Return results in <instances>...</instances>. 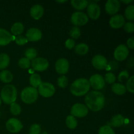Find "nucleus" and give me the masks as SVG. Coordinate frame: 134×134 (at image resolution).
Listing matches in <instances>:
<instances>
[{
  "instance_id": "nucleus-46",
  "label": "nucleus",
  "mask_w": 134,
  "mask_h": 134,
  "mask_svg": "<svg viewBox=\"0 0 134 134\" xmlns=\"http://www.w3.org/2000/svg\"><path fill=\"white\" fill-rule=\"evenodd\" d=\"M1 98H0V106H1Z\"/></svg>"
},
{
  "instance_id": "nucleus-1",
  "label": "nucleus",
  "mask_w": 134,
  "mask_h": 134,
  "mask_svg": "<svg viewBox=\"0 0 134 134\" xmlns=\"http://www.w3.org/2000/svg\"><path fill=\"white\" fill-rule=\"evenodd\" d=\"M105 99L102 92L99 91L90 92L85 97V103L88 109L94 112L100 111L104 107Z\"/></svg>"
},
{
  "instance_id": "nucleus-34",
  "label": "nucleus",
  "mask_w": 134,
  "mask_h": 134,
  "mask_svg": "<svg viewBox=\"0 0 134 134\" xmlns=\"http://www.w3.org/2000/svg\"><path fill=\"white\" fill-rule=\"evenodd\" d=\"M58 85L60 88H65L68 85V79L66 76L62 75L58 79L57 81Z\"/></svg>"
},
{
  "instance_id": "nucleus-23",
  "label": "nucleus",
  "mask_w": 134,
  "mask_h": 134,
  "mask_svg": "<svg viewBox=\"0 0 134 134\" xmlns=\"http://www.w3.org/2000/svg\"><path fill=\"white\" fill-rule=\"evenodd\" d=\"M13 79V75L8 70H3L0 72V80L4 83H9Z\"/></svg>"
},
{
  "instance_id": "nucleus-39",
  "label": "nucleus",
  "mask_w": 134,
  "mask_h": 134,
  "mask_svg": "<svg viewBox=\"0 0 134 134\" xmlns=\"http://www.w3.org/2000/svg\"><path fill=\"white\" fill-rule=\"evenodd\" d=\"M14 41L18 45L22 46L26 44V43L28 42L27 39H26V37L23 36V35H18L17 37H16L15 39H14Z\"/></svg>"
},
{
  "instance_id": "nucleus-13",
  "label": "nucleus",
  "mask_w": 134,
  "mask_h": 134,
  "mask_svg": "<svg viewBox=\"0 0 134 134\" xmlns=\"http://www.w3.org/2000/svg\"><path fill=\"white\" fill-rule=\"evenodd\" d=\"M120 8V3L118 0H108L105 3V11L110 15L117 13Z\"/></svg>"
},
{
  "instance_id": "nucleus-25",
  "label": "nucleus",
  "mask_w": 134,
  "mask_h": 134,
  "mask_svg": "<svg viewBox=\"0 0 134 134\" xmlns=\"http://www.w3.org/2000/svg\"><path fill=\"white\" fill-rule=\"evenodd\" d=\"M41 78L39 75L37 73H33L30 77V83L31 85V87L37 88L41 84Z\"/></svg>"
},
{
  "instance_id": "nucleus-30",
  "label": "nucleus",
  "mask_w": 134,
  "mask_h": 134,
  "mask_svg": "<svg viewBox=\"0 0 134 134\" xmlns=\"http://www.w3.org/2000/svg\"><path fill=\"white\" fill-rule=\"evenodd\" d=\"M37 56V51L34 48H27L25 52V56L29 60H33Z\"/></svg>"
},
{
  "instance_id": "nucleus-19",
  "label": "nucleus",
  "mask_w": 134,
  "mask_h": 134,
  "mask_svg": "<svg viewBox=\"0 0 134 134\" xmlns=\"http://www.w3.org/2000/svg\"><path fill=\"white\" fill-rule=\"evenodd\" d=\"M44 14V9L41 5L37 4L34 5L30 9V15L34 20H39Z\"/></svg>"
},
{
  "instance_id": "nucleus-47",
  "label": "nucleus",
  "mask_w": 134,
  "mask_h": 134,
  "mask_svg": "<svg viewBox=\"0 0 134 134\" xmlns=\"http://www.w3.org/2000/svg\"><path fill=\"white\" fill-rule=\"evenodd\" d=\"M0 117H1V112H0Z\"/></svg>"
},
{
  "instance_id": "nucleus-16",
  "label": "nucleus",
  "mask_w": 134,
  "mask_h": 134,
  "mask_svg": "<svg viewBox=\"0 0 134 134\" xmlns=\"http://www.w3.org/2000/svg\"><path fill=\"white\" fill-rule=\"evenodd\" d=\"M101 9L99 5L95 3L88 4L87 7L88 16L92 20H97L100 16Z\"/></svg>"
},
{
  "instance_id": "nucleus-10",
  "label": "nucleus",
  "mask_w": 134,
  "mask_h": 134,
  "mask_svg": "<svg viewBox=\"0 0 134 134\" xmlns=\"http://www.w3.org/2000/svg\"><path fill=\"white\" fill-rule=\"evenodd\" d=\"M23 128L22 123L18 119L12 118L9 119L6 122V128L10 133H18Z\"/></svg>"
},
{
  "instance_id": "nucleus-6",
  "label": "nucleus",
  "mask_w": 134,
  "mask_h": 134,
  "mask_svg": "<svg viewBox=\"0 0 134 134\" xmlns=\"http://www.w3.org/2000/svg\"><path fill=\"white\" fill-rule=\"evenodd\" d=\"M88 113V109L82 103H75L71 109V114L74 117L82 118L86 116Z\"/></svg>"
},
{
  "instance_id": "nucleus-33",
  "label": "nucleus",
  "mask_w": 134,
  "mask_h": 134,
  "mask_svg": "<svg viewBox=\"0 0 134 134\" xmlns=\"http://www.w3.org/2000/svg\"><path fill=\"white\" fill-rule=\"evenodd\" d=\"M98 134H115V132L110 126L105 125L99 128Z\"/></svg>"
},
{
  "instance_id": "nucleus-15",
  "label": "nucleus",
  "mask_w": 134,
  "mask_h": 134,
  "mask_svg": "<svg viewBox=\"0 0 134 134\" xmlns=\"http://www.w3.org/2000/svg\"><path fill=\"white\" fill-rule=\"evenodd\" d=\"M42 32L40 30L35 27H31L26 32V37L28 41H38L42 38Z\"/></svg>"
},
{
  "instance_id": "nucleus-21",
  "label": "nucleus",
  "mask_w": 134,
  "mask_h": 134,
  "mask_svg": "<svg viewBox=\"0 0 134 134\" xmlns=\"http://www.w3.org/2000/svg\"><path fill=\"white\" fill-rule=\"evenodd\" d=\"M72 7L77 10H83L88 5V1L86 0H72L71 1Z\"/></svg>"
},
{
  "instance_id": "nucleus-26",
  "label": "nucleus",
  "mask_w": 134,
  "mask_h": 134,
  "mask_svg": "<svg viewBox=\"0 0 134 134\" xmlns=\"http://www.w3.org/2000/svg\"><path fill=\"white\" fill-rule=\"evenodd\" d=\"M89 47L85 43H80L75 47V51L77 54L85 55L88 52Z\"/></svg>"
},
{
  "instance_id": "nucleus-22",
  "label": "nucleus",
  "mask_w": 134,
  "mask_h": 134,
  "mask_svg": "<svg viewBox=\"0 0 134 134\" xmlns=\"http://www.w3.org/2000/svg\"><path fill=\"white\" fill-rule=\"evenodd\" d=\"M111 89L113 93L116 95L122 96L124 95L126 92V88L125 86L120 83H114L111 86Z\"/></svg>"
},
{
  "instance_id": "nucleus-3",
  "label": "nucleus",
  "mask_w": 134,
  "mask_h": 134,
  "mask_svg": "<svg viewBox=\"0 0 134 134\" xmlns=\"http://www.w3.org/2000/svg\"><path fill=\"white\" fill-rule=\"evenodd\" d=\"M17 98V90L13 85L3 86L1 91V99L5 103L10 105L15 102Z\"/></svg>"
},
{
  "instance_id": "nucleus-18",
  "label": "nucleus",
  "mask_w": 134,
  "mask_h": 134,
  "mask_svg": "<svg viewBox=\"0 0 134 134\" xmlns=\"http://www.w3.org/2000/svg\"><path fill=\"white\" fill-rule=\"evenodd\" d=\"M14 39V36L7 30L0 28V46L7 45Z\"/></svg>"
},
{
  "instance_id": "nucleus-38",
  "label": "nucleus",
  "mask_w": 134,
  "mask_h": 134,
  "mask_svg": "<svg viewBox=\"0 0 134 134\" xmlns=\"http://www.w3.org/2000/svg\"><path fill=\"white\" fill-rule=\"evenodd\" d=\"M41 131V126L38 124H34L31 126L29 130L30 134H39Z\"/></svg>"
},
{
  "instance_id": "nucleus-41",
  "label": "nucleus",
  "mask_w": 134,
  "mask_h": 134,
  "mask_svg": "<svg viewBox=\"0 0 134 134\" xmlns=\"http://www.w3.org/2000/svg\"><path fill=\"white\" fill-rule=\"evenodd\" d=\"M123 26L127 33H133L134 31V24L132 22H126Z\"/></svg>"
},
{
  "instance_id": "nucleus-9",
  "label": "nucleus",
  "mask_w": 134,
  "mask_h": 134,
  "mask_svg": "<svg viewBox=\"0 0 134 134\" xmlns=\"http://www.w3.org/2000/svg\"><path fill=\"white\" fill-rule=\"evenodd\" d=\"M33 69L37 71H44L48 69L49 63L44 58H35L31 62Z\"/></svg>"
},
{
  "instance_id": "nucleus-42",
  "label": "nucleus",
  "mask_w": 134,
  "mask_h": 134,
  "mask_svg": "<svg viewBox=\"0 0 134 134\" xmlns=\"http://www.w3.org/2000/svg\"><path fill=\"white\" fill-rule=\"evenodd\" d=\"M65 46L68 49H72L75 47V41L73 39H68L65 41Z\"/></svg>"
},
{
  "instance_id": "nucleus-32",
  "label": "nucleus",
  "mask_w": 134,
  "mask_h": 134,
  "mask_svg": "<svg viewBox=\"0 0 134 134\" xmlns=\"http://www.w3.org/2000/svg\"><path fill=\"white\" fill-rule=\"evenodd\" d=\"M10 111L13 115L17 116V115H20L21 113L20 106L16 102H14L10 105Z\"/></svg>"
},
{
  "instance_id": "nucleus-29",
  "label": "nucleus",
  "mask_w": 134,
  "mask_h": 134,
  "mask_svg": "<svg viewBox=\"0 0 134 134\" xmlns=\"http://www.w3.org/2000/svg\"><path fill=\"white\" fill-rule=\"evenodd\" d=\"M125 16L128 20H133L134 19V6L133 5H130L126 7L124 12Z\"/></svg>"
},
{
  "instance_id": "nucleus-4",
  "label": "nucleus",
  "mask_w": 134,
  "mask_h": 134,
  "mask_svg": "<svg viewBox=\"0 0 134 134\" xmlns=\"http://www.w3.org/2000/svg\"><path fill=\"white\" fill-rule=\"evenodd\" d=\"M39 93L36 88L28 86L22 90L20 96L24 103L26 104H31L37 99Z\"/></svg>"
},
{
  "instance_id": "nucleus-37",
  "label": "nucleus",
  "mask_w": 134,
  "mask_h": 134,
  "mask_svg": "<svg viewBox=\"0 0 134 134\" xmlns=\"http://www.w3.org/2000/svg\"><path fill=\"white\" fill-rule=\"evenodd\" d=\"M103 79H104L105 82H107L108 84H114L116 79L115 75L111 72L106 73Z\"/></svg>"
},
{
  "instance_id": "nucleus-27",
  "label": "nucleus",
  "mask_w": 134,
  "mask_h": 134,
  "mask_svg": "<svg viewBox=\"0 0 134 134\" xmlns=\"http://www.w3.org/2000/svg\"><path fill=\"white\" fill-rule=\"evenodd\" d=\"M10 63V58L7 54H0V69H4L7 68Z\"/></svg>"
},
{
  "instance_id": "nucleus-31",
  "label": "nucleus",
  "mask_w": 134,
  "mask_h": 134,
  "mask_svg": "<svg viewBox=\"0 0 134 134\" xmlns=\"http://www.w3.org/2000/svg\"><path fill=\"white\" fill-rule=\"evenodd\" d=\"M18 65L22 69H28L30 68V65H31V62L30 60L27 59L26 58L22 57L18 60Z\"/></svg>"
},
{
  "instance_id": "nucleus-24",
  "label": "nucleus",
  "mask_w": 134,
  "mask_h": 134,
  "mask_svg": "<svg viewBox=\"0 0 134 134\" xmlns=\"http://www.w3.org/2000/svg\"><path fill=\"white\" fill-rule=\"evenodd\" d=\"M24 30V26L21 22H16L12 26L10 31L14 35H20Z\"/></svg>"
},
{
  "instance_id": "nucleus-12",
  "label": "nucleus",
  "mask_w": 134,
  "mask_h": 134,
  "mask_svg": "<svg viewBox=\"0 0 134 134\" xmlns=\"http://www.w3.org/2000/svg\"><path fill=\"white\" fill-rule=\"evenodd\" d=\"M69 63L65 58H60L56 61L55 64L56 71L60 75H65L69 71Z\"/></svg>"
},
{
  "instance_id": "nucleus-2",
  "label": "nucleus",
  "mask_w": 134,
  "mask_h": 134,
  "mask_svg": "<svg viewBox=\"0 0 134 134\" xmlns=\"http://www.w3.org/2000/svg\"><path fill=\"white\" fill-rule=\"evenodd\" d=\"M90 88V83L86 79L79 78L71 84L70 91L75 96H82L88 94Z\"/></svg>"
},
{
  "instance_id": "nucleus-14",
  "label": "nucleus",
  "mask_w": 134,
  "mask_h": 134,
  "mask_svg": "<svg viewBox=\"0 0 134 134\" xmlns=\"http://www.w3.org/2000/svg\"><path fill=\"white\" fill-rule=\"evenodd\" d=\"M92 64L97 69H103L107 67V60L105 56L100 54H97L93 57Z\"/></svg>"
},
{
  "instance_id": "nucleus-5",
  "label": "nucleus",
  "mask_w": 134,
  "mask_h": 134,
  "mask_svg": "<svg viewBox=\"0 0 134 134\" xmlns=\"http://www.w3.org/2000/svg\"><path fill=\"white\" fill-rule=\"evenodd\" d=\"M38 93L44 98H50L54 94L56 89L54 86L50 82H41L38 87Z\"/></svg>"
},
{
  "instance_id": "nucleus-17",
  "label": "nucleus",
  "mask_w": 134,
  "mask_h": 134,
  "mask_svg": "<svg viewBox=\"0 0 134 134\" xmlns=\"http://www.w3.org/2000/svg\"><path fill=\"white\" fill-rule=\"evenodd\" d=\"M125 24V18L122 14H116L110 18L109 24L114 29H119L122 27Z\"/></svg>"
},
{
  "instance_id": "nucleus-20",
  "label": "nucleus",
  "mask_w": 134,
  "mask_h": 134,
  "mask_svg": "<svg viewBox=\"0 0 134 134\" xmlns=\"http://www.w3.org/2000/svg\"><path fill=\"white\" fill-rule=\"evenodd\" d=\"M124 116L122 115H116L112 117L111 120V125L112 126L115 127V128H118V127H120L124 124Z\"/></svg>"
},
{
  "instance_id": "nucleus-28",
  "label": "nucleus",
  "mask_w": 134,
  "mask_h": 134,
  "mask_svg": "<svg viewBox=\"0 0 134 134\" xmlns=\"http://www.w3.org/2000/svg\"><path fill=\"white\" fill-rule=\"evenodd\" d=\"M65 124L68 128L71 130H73L77 127V121L76 120L75 117H74L72 115H69L67 116L66 120H65Z\"/></svg>"
},
{
  "instance_id": "nucleus-35",
  "label": "nucleus",
  "mask_w": 134,
  "mask_h": 134,
  "mask_svg": "<svg viewBox=\"0 0 134 134\" xmlns=\"http://www.w3.org/2000/svg\"><path fill=\"white\" fill-rule=\"evenodd\" d=\"M69 35L73 39H78L81 35V30L79 27L77 26H74V27H72L70 30V32H69Z\"/></svg>"
},
{
  "instance_id": "nucleus-7",
  "label": "nucleus",
  "mask_w": 134,
  "mask_h": 134,
  "mask_svg": "<svg viewBox=\"0 0 134 134\" xmlns=\"http://www.w3.org/2000/svg\"><path fill=\"white\" fill-rule=\"evenodd\" d=\"M71 22L75 26H82L88 22V17L82 12H75L71 17Z\"/></svg>"
},
{
  "instance_id": "nucleus-8",
  "label": "nucleus",
  "mask_w": 134,
  "mask_h": 134,
  "mask_svg": "<svg viewBox=\"0 0 134 134\" xmlns=\"http://www.w3.org/2000/svg\"><path fill=\"white\" fill-rule=\"evenodd\" d=\"M90 86H92L94 89L98 90H102L105 87V82L103 76L99 74H95L91 76L88 81Z\"/></svg>"
},
{
  "instance_id": "nucleus-40",
  "label": "nucleus",
  "mask_w": 134,
  "mask_h": 134,
  "mask_svg": "<svg viewBox=\"0 0 134 134\" xmlns=\"http://www.w3.org/2000/svg\"><path fill=\"white\" fill-rule=\"evenodd\" d=\"M128 79H129V73L126 70L122 71L118 76V80L120 82H124V81L128 80Z\"/></svg>"
},
{
  "instance_id": "nucleus-45",
  "label": "nucleus",
  "mask_w": 134,
  "mask_h": 134,
  "mask_svg": "<svg viewBox=\"0 0 134 134\" xmlns=\"http://www.w3.org/2000/svg\"><path fill=\"white\" fill-rule=\"evenodd\" d=\"M57 2H58V3H65V2H67V1H57Z\"/></svg>"
},
{
  "instance_id": "nucleus-11",
  "label": "nucleus",
  "mask_w": 134,
  "mask_h": 134,
  "mask_svg": "<svg viewBox=\"0 0 134 134\" xmlns=\"http://www.w3.org/2000/svg\"><path fill=\"white\" fill-rule=\"evenodd\" d=\"M129 55V49L124 44H120L118 46L114 52V58L117 61L122 62L128 58Z\"/></svg>"
},
{
  "instance_id": "nucleus-36",
  "label": "nucleus",
  "mask_w": 134,
  "mask_h": 134,
  "mask_svg": "<svg viewBox=\"0 0 134 134\" xmlns=\"http://www.w3.org/2000/svg\"><path fill=\"white\" fill-rule=\"evenodd\" d=\"M126 90L129 91L130 92L133 93L134 92V77H129V79L127 81L126 84Z\"/></svg>"
},
{
  "instance_id": "nucleus-43",
  "label": "nucleus",
  "mask_w": 134,
  "mask_h": 134,
  "mask_svg": "<svg viewBox=\"0 0 134 134\" xmlns=\"http://www.w3.org/2000/svg\"><path fill=\"white\" fill-rule=\"evenodd\" d=\"M127 46L128 49H133L134 48V39L133 37L129 38L127 41Z\"/></svg>"
},
{
  "instance_id": "nucleus-44",
  "label": "nucleus",
  "mask_w": 134,
  "mask_h": 134,
  "mask_svg": "<svg viewBox=\"0 0 134 134\" xmlns=\"http://www.w3.org/2000/svg\"><path fill=\"white\" fill-rule=\"evenodd\" d=\"M133 0H128V1H124V0H122V2L124 3H130L133 2Z\"/></svg>"
}]
</instances>
